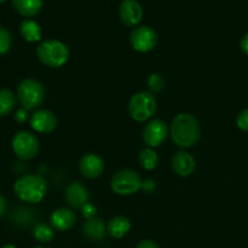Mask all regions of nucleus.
Returning <instances> with one entry per match:
<instances>
[{
	"label": "nucleus",
	"mask_w": 248,
	"mask_h": 248,
	"mask_svg": "<svg viewBox=\"0 0 248 248\" xmlns=\"http://www.w3.org/2000/svg\"><path fill=\"white\" fill-rule=\"evenodd\" d=\"M170 137L182 149L194 147L201 137V127L197 119L191 114H177L170 124Z\"/></svg>",
	"instance_id": "obj_1"
},
{
	"label": "nucleus",
	"mask_w": 248,
	"mask_h": 248,
	"mask_svg": "<svg viewBox=\"0 0 248 248\" xmlns=\"http://www.w3.org/2000/svg\"><path fill=\"white\" fill-rule=\"evenodd\" d=\"M14 191L23 202L38 203L46 193V182L39 174H26L15 182Z\"/></svg>",
	"instance_id": "obj_2"
},
{
	"label": "nucleus",
	"mask_w": 248,
	"mask_h": 248,
	"mask_svg": "<svg viewBox=\"0 0 248 248\" xmlns=\"http://www.w3.org/2000/svg\"><path fill=\"white\" fill-rule=\"evenodd\" d=\"M36 55L39 61L46 67L60 68L70 58V50L62 41L49 39L36 47Z\"/></svg>",
	"instance_id": "obj_3"
},
{
	"label": "nucleus",
	"mask_w": 248,
	"mask_h": 248,
	"mask_svg": "<svg viewBox=\"0 0 248 248\" xmlns=\"http://www.w3.org/2000/svg\"><path fill=\"white\" fill-rule=\"evenodd\" d=\"M157 109V102L151 92L141 91L134 94L128 104L129 115L138 123L148 120Z\"/></svg>",
	"instance_id": "obj_4"
},
{
	"label": "nucleus",
	"mask_w": 248,
	"mask_h": 248,
	"mask_svg": "<svg viewBox=\"0 0 248 248\" xmlns=\"http://www.w3.org/2000/svg\"><path fill=\"white\" fill-rule=\"evenodd\" d=\"M45 90L39 81L34 79H24L17 86V99L26 110L36 108L44 101Z\"/></svg>",
	"instance_id": "obj_5"
},
{
	"label": "nucleus",
	"mask_w": 248,
	"mask_h": 248,
	"mask_svg": "<svg viewBox=\"0 0 248 248\" xmlns=\"http://www.w3.org/2000/svg\"><path fill=\"white\" fill-rule=\"evenodd\" d=\"M142 186L140 176L134 170H121L111 179V189L118 195H131Z\"/></svg>",
	"instance_id": "obj_6"
},
{
	"label": "nucleus",
	"mask_w": 248,
	"mask_h": 248,
	"mask_svg": "<svg viewBox=\"0 0 248 248\" xmlns=\"http://www.w3.org/2000/svg\"><path fill=\"white\" fill-rule=\"evenodd\" d=\"M12 150L18 159H33L39 152L38 138L28 131H19L12 138Z\"/></svg>",
	"instance_id": "obj_7"
},
{
	"label": "nucleus",
	"mask_w": 248,
	"mask_h": 248,
	"mask_svg": "<svg viewBox=\"0 0 248 248\" xmlns=\"http://www.w3.org/2000/svg\"><path fill=\"white\" fill-rule=\"evenodd\" d=\"M130 44L138 52H148L157 46L158 38L156 31L148 26L136 27L130 33Z\"/></svg>",
	"instance_id": "obj_8"
},
{
	"label": "nucleus",
	"mask_w": 248,
	"mask_h": 248,
	"mask_svg": "<svg viewBox=\"0 0 248 248\" xmlns=\"http://www.w3.org/2000/svg\"><path fill=\"white\" fill-rule=\"evenodd\" d=\"M168 136V127L164 121L159 119H153L142 130L143 143L148 148H157L163 144Z\"/></svg>",
	"instance_id": "obj_9"
},
{
	"label": "nucleus",
	"mask_w": 248,
	"mask_h": 248,
	"mask_svg": "<svg viewBox=\"0 0 248 248\" xmlns=\"http://www.w3.org/2000/svg\"><path fill=\"white\" fill-rule=\"evenodd\" d=\"M143 11L140 2L136 0H123L119 6V18L126 27H134L142 19Z\"/></svg>",
	"instance_id": "obj_10"
},
{
	"label": "nucleus",
	"mask_w": 248,
	"mask_h": 248,
	"mask_svg": "<svg viewBox=\"0 0 248 248\" xmlns=\"http://www.w3.org/2000/svg\"><path fill=\"white\" fill-rule=\"evenodd\" d=\"M105 169V162L102 157H100L94 153H88L83 155L79 161V171L82 176L88 179L99 178Z\"/></svg>",
	"instance_id": "obj_11"
},
{
	"label": "nucleus",
	"mask_w": 248,
	"mask_h": 248,
	"mask_svg": "<svg viewBox=\"0 0 248 248\" xmlns=\"http://www.w3.org/2000/svg\"><path fill=\"white\" fill-rule=\"evenodd\" d=\"M31 126L39 133H50L57 126V118L48 109H39L31 116Z\"/></svg>",
	"instance_id": "obj_12"
},
{
	"label": "nucleus",
	"mask_w": 248,
	"mask_h": 248,
	"mask_svg": "<svg viewBox=\"0 0 248 248\" xmlns=\"http://www.w3.org/2000/svg\"><path fill=\"white\" fill-rule=\"evenodd\" d=\"M65 199L73 208H82L89 200V191L79 182H73L66 188Z\"/></svg>",
	"instance_id": "obj_13"
},
{
	"label": "nucleus",
	"mask_w": 248,
	"mask_h": 248,
	"mask_svg": "<svg viewBox=\"0 0 248 248\" xmlns=\"http://www.w3.org/2000/svg\"><path fill=\"white\" fill-rule=\"evenodd\" d=\"M77 222V216L70 208H57L50 216L51 227L58 232L70 230Z\"/></svg>",
	"instance_id": "obj_14"
},
{
	"label": "nucleus",
	"mask_w": 248,
	"mask_h": 248,
	"mask_svg": "<svg viewBox=\"0 0 248 248\" xmlns=\"http://www.w3.org/2000/svg\"><path fill=\"white\" fill-rule=\"evenodd\" d=\"M195 159L190 153L187 152H177L172 157V169L177 176L187 177L194 172Z\"/></svg>",
	"instance_id": "obj_15"
},
{
	"label": "nucleus",
	"mask_w": 248,
	"mask_h": 248,
	"mask_svg": "<svg viewBox=\"0 0 248 248\" xmlns=\"http://www.w3.org/2000/svg\"><path fill=\"white\" fill-rule=\"evenodd\" d=\"M83 232L88 239L94 240V241H102L105 239L107 230L102 219L94 217L91 219H88L83 224Z\"/></svg>",
	"instance_id": "obj_16"
},
{
	"label": "nucleus",
	"mask_w": 248,
	"mask_h": 248,
	"mask_svg": "<svg viewBox=\"0 0 248 248\" xmlns=\"http://www.w3.org/2000/svg\"><path fill=\"white\" fill-rule=\"evenodd\" d=\"M130 220L124 217V216H117V217L112 218L106 225V230L108 235L114 237V239H122V237L125 236L129 230H130Z\"/></svg>",
	"instance_id": "obj_17"
},
{
	"label": "nucleus",
	"mask_w": 248,
	"mask_h": 248,
	"mask_svg": "<svg viewBox=\"0 0 248 248\" xmlns=\"http://www.w3.org/2000/svg\"><path fill=\"white\" fill-rule=\"evenodd\" d=\"M12 6L21 16L33 17L43 7V0H12Z\"/></svg>",
	"instance_id": "obj_18"
},
{
	"label": "nucleus",
	"mask_w": 248,
	"mask_h": 248,
	"mask_svg": "<svg viewBox=\"0 0 248 248\" xmlns=\"http://www.w3.org/2000/svg\"><path fill=\"white\" fill-rule=\"evenodd\" d=\"M19 33H21L22 38L28 43H36L40 40L41 35H43V31H41L38 22L31 18L22 21L21 26H19Z\"/></svg>",
	"instance_id": "obj_19"
},
{
	"label": "nucleus",
	"mask_w": 248,
	"mask_h": 248,
	"mask_svg": "<svg viewBox=\"0 0 248 248\" xmlns=\"http://www.w3.org/2000/svg\"><path fill=\"white\" fill-rule=\"evenodd\" d=\"M16 104V97L10 90L0 89V118L11 113Z\"/></svg>",
	"instance_id": "obj_20"
},
{
	"label": "nucleus",
	"mask_w": 248,
	"mask_h": 248,
	"mask_svg": "<svg viewBox=\"0 0 248 248\" xmlns=\"http://www.w3.org/2000/svg\"><path fill=\"white\" fill-rule=\"evenodd\" d=\"M139 161H140L141 166L143 167L147 171L156 169L158 165V155L152 148H143L140 150V154H139Z\"/></svg>",
	"instance_id": "obj_21"
},
{
	"label": "nucleus",
	"mask_w": 248,
	"mask_h": 248,
	"mask_svg": "<svg viewBox=\"0 0 248 248\" xmlns=\"http://www.w3.org/2000/svg\"><path fill=\"white\" fill-rule=\"evenodd\" d=\"M33 236L41 244H48L53 239V230L46 223H38L33 228Z\"/></svg>",
	"instance_id": "obj_22"
},
{
	"label": "nucleus",
	"mask_w": 248,
	"mask_h": 248,
	"mask_svg": "<svg viewBox=\"0 0 248 248\" xmlns=\"http://www.w3.org/2000/svg\"><path fill=\"white\" fill-rule=\"evenodd\" d=\"M147 87L151 93H159L164 89V79L158 73H152L147 79Z\"/></svg>",
	"instance_id": "obj_23"
},
{
	"label": "nucleus",
	"mask_w": 248,
	"mask_h": 248,
	"mask_svg": "<svg viewBox=\"0 0 248 248\" xmlns=\"http://www.w3.org/2000/svg\"><path fill=\"white\" fill-rule=\"evenodd\" d=\"M11 33L5 27L0 26V55H4L11 47Z\"/></svg>",
	"instance_id": "obj_24"
},
{
	"label": "nucleus",
	"mask_w": 248,
	"mask_h": 248,
	"mask_svg": "<svg viewBox=\"0 0 248 248\" xmlns=\"http://www.w3.org/2000/svg\"><path fill=\"white\" fill-rule=\"evenodd\" d=\"M236 125L241 131L248 132V108L243 109L238 113L237 118H236Z\"/></svg>",
	"instance_id": "obj_25"
},
{
	"label": "nucleus",
	"mask_w": 248,
	"mask_h": 248,
	"mask_svg": "<svg viewBox=\"0 0 248 248\" xmlns=\"http://www.w3.org/2000/svg\"><path fill=\"white\" fill-rule=\"evenodd\" d=\"M80 211H82L83 217L87 218V219H91V218H94L95 216H96L97 208L96 206L92 205V203L87 202L82 208H80Z\"/></svg>",
	"instance_id": "obj_26"
},
{
	"label": "nucleus",
	"mask_w": 248,
	"mask_h": 248,
	"mask_svg": "<svg viewBox=\"0 0 248 248\" xmlns=\"http://www.w3.org/2000/svg\"><path fill=\"white\" fill-rule=\"evenodd\" d=\"M135 248H159L158 245L152 240H141Z\"/></svg>",
	"instance_id": "obj_27"
},
{
	"label": "nucleus",
	"mask_w": 248,
	"mask_h": 248,
	"mask_svg": "<svg viewBox=\"0 0 248 248\" xmlns=\"http://www.w3.org/2000/svg\"><path fill=\"white\" fill-rule=\"evenodd\" d=\"M240 47H241V51H242L245 55L248 56V31L242 36V39H241Z\"/></svg>",
	"instance_id": "obj_28"
},
{
	"label": "nucleus",
	"mask_w": 248,
	"mask_h": 248,
	"mask_svg": "<svg viewBox=\"0 0 248 248\" xmlns=\"http://www.w3.org/2000/svg\"><path fill=\"white\" fill-rule=\"evenodd\" d=\"M15 120L18 121V123H24V121L27 120V110L24 108L22 109H18L16 113V115H15Z\"/></svg>",
	"instance_id": "obj_29"
},
{
	"label": "nucleus",
	"mask_w": 248,
	"mask_h": 248,
	"mask_svg": "<svg viewBox=\"0 0 248 248\" xmlns=\"http://www.w3.org/2000/svg\"><path fill=\"white\" fill-rule=\"evenodd\" d=\"M141 188L145 191H147V193H151L155 189V182L151 181V179H147V181L142 182V186Z\"/></svg>",
	"instance_id": "obj_30"
},
{
	"label": "nucleus",
	"mask_w": 248,
	"mask_h": 248,
	"mask_svg": "<svg viewBox=\"0 0 248 248\" xmlns=\"http://www.w3.org/2000/svg\"><path fill=\"white\" fill-rule=\"evenodd\" d=\"M6 212V201L2 198V195H0V217L5 215Z\"/></svg>",
	"instance_id": "obj_31"
},
{
	"label": "nucleus",
	"mask_w": 248,
	"mask_h": 248,
	"mask_svg": "<svg viewBox=\"0 0 248 248\" xmlns=\"http://www.w3.org/2000/svg\"><path fill=\"white\" fill-rule=\"evenodd\" d=\"M1 248H16L14 246V245H5V246H2Z\"/></svg>",
	"instance_id": "obj_32"
},
{
	"label": "nucleus",
	"mask_w": 248,
	"mask_h": 248,
	"mask_svg": "<svg viewBox=\"0 0 248 248\" xmlns=\"http://www.w3.org/2000/svg\"><path fill=\"white\" fill-rule=\"evenodd\" d=\"M6 1V0H0V2H5Z\"/></svg>",
	"instance_id": "obj_33"
},
{
	"label": "nucleus",
	"mask_w": 248,
	"mask_h": 248,
	"mask_svg": "<svg viewBox=\"0 0 248 248\" xmlns=\"http://www.w3.org/2000/svg\"><path fill=\"white\" fill-rule=\"evenodd\" d=\"M35 248H44V247H35Z\"/></svg>",
	"instance_id": "obj_34"
}]
</instances>
